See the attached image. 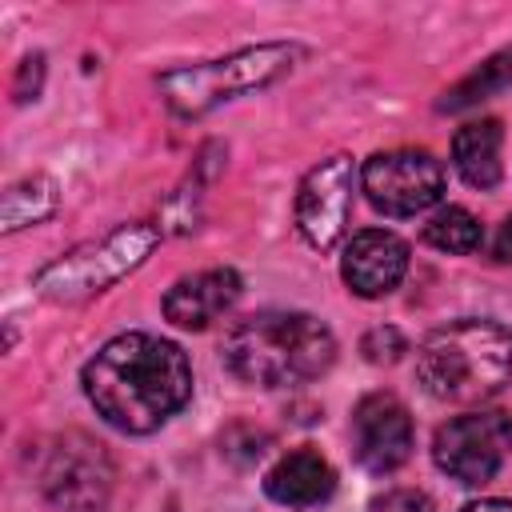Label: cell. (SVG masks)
Instances as JSON below:
<instances>
[{"instance_id": "obj_1", "label": "cell", "mask_w": 512, "mask_h": 512, "mask_svg": "<svg viewBox=\"0 0 512 512\" xmlns=\"http://www.w3.org/2000/svg\"><path fill=\"white\" fill-rule=\"evenodd\" d=\"M84 396L112 428L144 436L172 420L192 396V364L180 344L124 332L84 364Z\"/></svg>"}, {"instance_id": "obj_2", "label": "cell", "mask_w": 512, "mask_h": 512, "mask_svg": "<svg viewBox=\"0 0 512 512\" xmlns=\"http://www.w3.org/2000/svg\"><path fill=\"white\" fill-rule=\"evenodd\" d=\"M224 368L256 388H288L316 380L336 360L332 328L312 312H252L236 320L220 344Z\"/></svg>"}, {"instance_id": "obj_3", "label": "cell", "mask_w": 512, "mask_h": 512, "mask_svg": "<svg viewBox=\"0 0 512 512\" xmlns=\"http://www.w3.org/2000/svg\"><path fill=\"white\" fill-rule=\"evenodd\" d=\"M416 380L444 404L492 400L512 384V332L496 320H452L416 348Z\"/></svg>"}, {"instance_id": "obj_4", "label": "cell", "mask_w": 512, "mask_h": 512, "mask_svg": "<svg viewBox=\"0 0 512 512\" xmlns=\"http://www.w3.org/2000/svg\"><path fill=\"white\" fill-rule=\"evenodd\" d=\"M304 52L296 44H256V48H240L224 60H204L192 68H172L164 72L156 84L164 92V104L180 116H204L216 104L268 88L272 80H280L284 72H292V64Z\"/></svg>"}, {"instance_id": "obj_5", "label": "cell", "mask_w": 512, "mask_h": 512, "mask_svg": "<svg viewBox=\"0 0 512 512\" xmlns=\"http://www.w3.org/2000/svg\"><path fill=\"white\" fill-rule=\"evenodd\" d=\"M160 228L156 224H120L112 232H104L100 240H88L80 248H72L68 256L52 260L48 268L36 272V288L40 296L56 300V304H76L88 300L104 288H112L116 280H124L132 268H140L148 260V252L156 248Z\"/></svg>"}, {"instance_id": "obj_6", "label": "cell", "mask_w": 512, "mask_h": 512, "mask_svg": "<svg viewBox=\"0 0 512 512\" xmlns=\"http://www.w3.org/2000/svg\"><path fill=\"white\" fill-rule=\"evenodd\" d=\"M508 456H512V416L496 408L452 416L448 424L436 428V440H432L436 468L464 488L488 484Z\"/></svg>"}, {"instance_id": "obj_7", "label": "cell", "mask_w": 512, "mask_h": 512, "mask_svg": "<svg viewBox=\"0 0 512 512\" xmlns=\"http://www.w3.org/2000/svg\"><path fill=\"white\" fill-rule=\"evenodd\" d=\"M364 196L384 216H416L444 196V164L424 148L376 152L360 168Z\"/></svg>"}, {"instance_id": "obj_8", "label": "cell", "mask_w": 512, "mask_h": 512, "mask_svg": "<svg viewBox=\"0 0 512 512\" xmlns=\"http://www.w3.org/2000/svg\"><path fill=\"white\" fill-rule=\"evenodd\" d=\"M112 460L104 452L100 440L84 436V432H64L44 460V496L60 508V512H100L108 504L112 492Z\"/></svg>"}, {"instance_id": "obj_9", "label": "cell", "mask_w": 512, "mask_h": 512, "mask_svg": "<svg viewBox=\"0 0 512 512\" xmlns=\"http://www.w3.org/2000/svg\"><path fill=\"white\" fill-rule=\"evenodd\" d=\"M352 188H356V168L348 156H328L300 180L296 232L304 236V244H312L316 252H328L344 240L352 220Z\"/></svg>"}, {"instance_id": "obj_10", "label": "cell", "mask_w": 512, "mask_h": 512, "mask_svg": "<svg viewBox=\"0 0 512 512\" xmlns=\"http://www.w3.org/2000/svg\"><path fill=\"white\" fill-rule=\"evenodd\" d=\"M412 444H416V432H412V416H408L404 400H396L392 392H368L356 404L352 448L368 472H376V476L396 472L412 456Z\"/></svg>"}, {"instance_id": "obj_11", "label": "cell", "mask_w": 512, "mask_h": 512, "mask_svg": "<svg viewBox=\"0 0 512 512\" xmlns=\"http://www.w3.org/2000/svg\"><path fill=\"white\" fill-rule=\"evenodd\" d=\"M404 272H408V244L396 232L368 228V232H356L344 244L340 276H344L348 292H356L364 300L388 296L404 280Z\"/></svg>"}, {"instance_id": "obj_12", "label": "cell", "mask_w": 512, "mask_h": 512, "mask_svg": "<svg viewBox=\"0 0 512 512\" xmlns=\"http://www.w3.org/2000/svg\"><path fill=\"white\" fill-rule=\"evenodd\" d=\"M244 280L236 268H204L192 276H180L168 292H164V316L176 328L200 332L212 320H220L224 312H232V304L240 300Z\"/></svg>"}, {"instance_id": "obj_13", "label": "cell", "mask_w": 512, "mask_h": 512, "mask_svg": "<svg viewBox=\"0 0 512 512\" xmlns=\"http://www.w3.org/2000/svg\"><path fill=\"white\" fill-rule=\"evenodd\" d=\"M264 492L284 508H316L336 492V472L316 448H292L268 468Z\"/></svg>"}, {"instance_id": "obj_14", "label": "cell", "mask_w": 512, "mask_h": 512, "mask_svg": "<svg viewBox=\"0 0 512 512\" xmlns=\"http://www.w3.org/2000/svg\"><path fill=\"white\" fill-rule=\"evenodd\" d=\"M500 148H504V124L484 116V120H468L456 136H452V164L460 172V180L468 188H496L504 176L500 164Z\"/></svg>"}, {"instance_id": "obj_15", "label": "cell", "mask_w": 512, "mask_h": 512, "mask_svg": "<svg viewBox=\"0 0 512 512\" xmlns=\"http://www.w3.org/2000/svg\"><path fill=\"white\" fill-rule=\"evenodd\" d=\"M56 212V184L48 176H28L20 184H12L4 192V204H0V220H4V232H16V228H28V224H40Z\"/></svg>"}, {"instance_id": "obj_16", "label": "cell", "mask_w": 512, "mask_h": 512, "mask_svg": "<svg viewBox=\"0 0 512 512\" xmlns=\"http://www.w3.org/2000/svg\"><path fill=\"white\" fill-rule=\"evenodd\" d=\"M420 236H424V244H432L440 252H452V256H468L484 240L480 220L468 208H460V204H444L440 212H432Z\"/></svg>"}, {"instance_id": "obj_17", "label": "cell", "mask_w": 512, "mask_h": 512, "mask_svg": "<svg viewBox=\"0 0 512 512\" xmlns=\"http://www.w3.org/2000/svg\"><path fill=\"white\" fill-rule=\"evenodd\" d=\"M508 84H512V48H508V52L488 56L472 76H464L452 92H444L440 108H444V112H464V108H472V104H480V100L496 96V92H500V88H508Z\"/></svg>"}, {"instance_id": "obj_18", "label": "cell", "mask_w": 512, "mask_h": 512, "mask_svg": "<svg viewBox=\"0 0 512 512\" xmlns=\"http://www.w3.org/2000/svg\"><path fill=\"white\" fill-rule=\"evenodd\" d=\"M360 352L368 364H396L404 352H408V340L396 332V328H372L364 340H360Z\"/></svg>"}, {"instance_id": "obj_19", "label": "cell", "mask_w": 512, "mask_h": 512, "mask_svg": "<svg viewBox=\"0 0 512 512\" xmlns=\"http://www.w3.org/2000/svg\"><path fill=\"white\" fill-rule=\"evenodd\" d=\"M368 512H432V500L416 488H392L368 504Z\"/></svg>"}, {"instance_id": "obj_20", "label": "cell", "mask_w": 512, "mask_h": 512, "mask_svg": "<svg viewBox=\"0 0 512 512\" xmlns=\"http://www.w3.org/2000/svg\"><path fill=\"white\" fill-rule=\"evenodd\" d=\"M492 252H496V260H504V264H512V216L500 224V232H496V244H492Z\"/></svg>"}, {"instance_id": "obj_21", "label": "cell", "mask_w": 512, "mask_h": 512, "mask_svg": "<svg viewBox=\"0 0 512 512\" xmlns=\"http://www.w3.org/2000/svg\"><path fill=\"white\" fill-rule=\"evenodd\" d=\"M460 512H512V500H500V496H488V500H472V504H464Z\"/></svg>"}]
</instances>
